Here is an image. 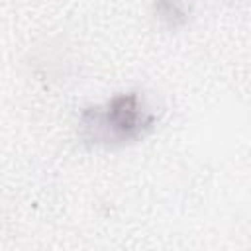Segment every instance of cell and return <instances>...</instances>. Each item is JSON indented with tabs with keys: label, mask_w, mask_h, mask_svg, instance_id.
<instances>
[{
	"label": "cell",
	"mask_w": 251,
	"mask_h": 251,
	"mask_svg": "<svg viewBox=\"0 0 251 251\" xmlns=\"http://www.w3.org/2000/svg\"><path fill=\"white\" fill-rule=\"evenodd\" d=\"M159 22L167 29H178L188 22V8L182 4H173V2H159L153 6Z\"/></svg>",
	"instance_id": "cell-2"
},
{
	"label": "cell",
	"mask_w": 251,
	"mask_h": 251,
	"mask_svg": "<svg viewBox=\"0 0 251 251\" xmlns=\"http://www.w3.org/2000/svg\"><path fill=\"white\" fill-rule=\"evenodd\" d=\"M163 106L143 88L112 94L106 102L80 108L78 139L92 149H124L149 137L161 122Z\"/></svg>",
	"instance_id": "cell-1"
}]
</instances>
